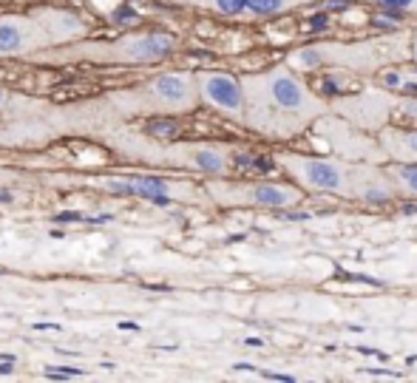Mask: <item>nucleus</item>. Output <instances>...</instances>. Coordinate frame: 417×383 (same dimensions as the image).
<instances>
[{"instance_id":"nucleus-23","label":"nucleus","mask_w":417,"mask_h":383,"mask_svg":"<svg viewBox=\"0 0 417 383\" xmlns=\"http://www.w3.org/2000/svg\"><path fill=\"white\" fill-rule=\"evenodd\" d=\"M3 100H6V94H3V88H0V105H3Z\"/></svg>"},{"instance_id":"nucleus-16","label":"nucleus","mask_w":417,"mask_h":383,"mask_svg":"<svg viewBox=\"0 0 417 383\" xmlns=\"http://www.w3.org/2000/svg\"><path fill=\"white\" fill-rule=\"evenodd\" d=\"M148 134L151 136H159V139H168V136H176L179 134V123H168V120H157L148 125Z\"/></svg>"},{"instance_id":"nucleus-13","label":"nucleus","mask_w":417,"mask_h":383,"mask_svg":"<svg viewBox=\"0 0 417 383\" xmlns=\"http://www.w3.org/2000/svg\"><path fill=\"white\" fill-rule=\"evenodd\" d=\"M190 165L196 170H204V173H224L227 170V157L219 148H196L190 154Z\"/></svg>"},{"instance_id":"nucleus-17","label":"nucleus","mask_w":417,"mask_h":383,"mask_svg":"<svg viewBox=\"0 0 417 383\" xmlns=\"http://www.w3.org/2000/svg\"><path fill=\"white\" fill-rule=\"evenodd\" d=\"M398 116H400V120H406V123L417 125V100H403L398 105Z\"/></svg>"},{"instance_id":"nucleus-21","label":"nucleus","mask_w":417,"mask_h":383,"mask_svg":"<svg viewBox=\"0 0 417 383\" xmlns=\"http://www.w3.org/2000/svg\"><path fill=\"white\" fill-rule=\"evenodd\" d=\"M12 361H6V364H0V375H9L12 372V366H9Z\"/></svg>"},{"instance_id":"nucleus-4","label":"nucleus","mask_w":417,"mask_h":383,"mask_svg":"<svg viewBox=\"0 0 417 383\" xmlns=\"http://www.w3.org/2000/svg\"><path fill=\"white\" fill-rule=\"evenodd\" d=\"M199 94L207 105L216 111L233 116V120H245L247 116V97H245V82L222 71H204L196 77Z\"/></svg>"},{"instance_id":"nucleus-20","label":"nucleus","mask_w":417,"mask_h":383,"mask_svg":"<svg viewBox=\"0 0 417 383\" xmlns=\"http://www.w3.org/2000/svg\"><path fill=\"white\" fill-rule=\"evenodd\" d=\"M409 54H411V60L417 63V32L411 35V48H409Z\"/></svg>"},{"instance_id":"nucleus-6","label":"nucleus","mask_w":417,"mask_h":383,"mask_svg":"<svg viewBox=\"0 0 417 383\" xmlns=\"http://www.w3.org/2000/svg\"><path fill=\"white\" fill-rule=\"evenodd\" d=\"M173 48H176V40L170 35L151 32V35L123 37L119 43L108 46V57L111 60H125V63H157L170 57Z\"/></svg>"},{"instance_id":"nucleus-19","label":"nucleus","mask_w":417,"mask_h":383,"mask_svg":"<svg viewBox=\"0 0 417 383\" xmlns=\"http://www.w3.org/2000/svg\"><path fill=\"white\" fill-rule=\"evenodd\" d=\"M57 222H85L82 213H57Z\"/></svg>"},{"instance_id":"nucleus-12","label":"nucleus","mask_w":417,"mask_h":383,"mask_svg":"<svg viewBox=\"0 0 417 383\" xmlns=\"http://www.w3.org/2000/svg\"><path fill=\"white\" fill-rule=\"evenodd\" d=\"M307 3H315V0H247V15L250 17H273V15H284V12H292Z\"/></svg>"},{"instance_id":"nucleus-22","label":"nucleus","mask_w":417,"mask_h":383,"mask_svg":"<svg viewBox=\"0 0 417 383\" xmlns=\"http://www.w3.org/2000/svg\"><path fill=\"white\" fill-rule=\"evenodd\" d=\"M0 202H12V193L9 190H0Z\"/></svg>"},{"instance_id":"nucleus-1","label":"nucleus","mask_w":417,"mask_h":383,"mask_svg":"<svg viewBox=\"0 0 417 383\" xmlns=\"http://www.w3.org/2000/svg\"><path fill=\"white\" fill-rule=\"evenodd\" d=\"M242 82L250 125L273 139H290L301 134L326 114L323 97L312 94L310 85L290 69H273L245 77Z\"/></svg>"},{"instance_id":"nucleus-11","label":"nucleus","mask_w":417,"mask_h":383,"mask_svg":"<svg viewBox=\"0 0 417 383\" xmlns=\"http://www.w3.org/2000/svg\"><path fill=\"white\" fill-rule=\"evenodd\" d=\"M386 173H389L395 193L417 196V162H392L386 168Z\"/></svg>"},{"instance_id":"nucleus-2","label":"nucleus","mask_w":417,"mask_h":383,"mask_svg":"<svg viewBox=\"0 0 417 383\" xmlns=\"http://www.w3.org/2000/svg\"><path fill=\"white\" fill-rule=\"evenodd\" d=\"M278 165L290 173V179L295 185H301L304 190L355 199L357 162L323 159V157H307V154H281Z\"/></svg>"},{"instance_id":"nucleus-14","label":"nucleus","mask_w":417,"mask_h":383,"mask_svg":"<svg viewBox=\"0 0 417 383\" xmlns=\"http://www.w3.org/2000/svg\"><path fill=\"white\" fill-rule=\"evenodd\" d=\"M207 6L216 9L219 15H227V17H238L247 12V0H207Z\"/></svg>"},{"instance_id":"nucleus-8","label":"nucleus","mask_w":417,"mask_h":383,"mask_svg":"<svg viewBox=\"0 0 417 383\" xmlns=\"http://www.w3.org/2000/svg\"><path fill=\"white\" fill-rule=\"evenodd\" d=\"M108 190L125 193V196H142L157 204H165L170 199V182L159 179V176H125V179H108Z\"/></svg>"},{"instance_id":"nucleus-3","label":"nucleus","mask_w":417,"mask_h":383,"mask_svg":"<svg viewBox=\"0 0 417 383\" xmlns=\"http://www.w3.org/2000/svg\"><path fill=\"white\" fill-rule=\"evenodd\" d=\"M389 54V51H386ZM383 51H378V46H307V48H298L290 54V66L292 69H301V71H312L321 66H341L349 71H366L372 66H378L383 57Z\"/></svg>"},{"instance_id":"nucleus-7","label":"nucleus","mask_w":417,"mask_h":383,"mask_svg":"<svg viewBox=\"0 0 417 383\" xmlns=\"http://www.w3.org/2000/svg\"><path fill=\"white\" fill-rule=\"evenodd\" d=\"M148 94H151L154 105L162 111H185L196 103L193 77L188 74H162L148 85Z\"/></svg>"},{"instance_id":"nucleus-5","label":"nucleus","mask_w":417,"mask_h":383,"mask_svg":"<svg viewBox=\"0 0 417 383\" xmlns=\"http://www.w3.org/2000/svg\"><path fill=\"white\" fill-rule=\"evenodd\" d=\"M227 204H247V208H292L301 202V188L292 185H273V182H247L227 188V193H219Z\"/></svg>"},{"instance_id":"nucleus-18","label":"nucleus","mask_w":417,"mask_h":383,"mask_svg":"<svg viewBox=\"0 0 417 383\" xmlns=\"http://www.w3.org/2000/svg\"><path fill=\"white\" fill-rule=\"evenodd\" d=\"M46 375L48 377H80L85 372L82 369H46Z\"/></svg>"},{"instance_id":"nucleus-9","label":"nucleus","mask_w":417,"mask_h":383,"mask_svg":"<svg viewBox=\"0 0 417 383\" xmlns=\"http://www.w3.org/2000/svg\"><path fill=\"white\" fill-rule=\"evenodd\" d=\"M380 151L392 162H417V125L380 131Z\"/></svg>"},{"instance_id":"nucleus-10","label":"nucleus","mask_w":417,"mask_h":383,"mask_svg":"<svg viewBox=\"0 0 417 383\" xmlns=\"http://www.w3.org/2000/svg\"><path fill=\"white\" fill-rule=\"evenodd\" d=\"M32 43H35L32 23L17 20V17H3V20H0V57H3V54H20Z\"/></svg>"},{"instance_id":"nucleus-15","label":"nucleus","mask_w":417,"mask_h":383,"mask_svg":"<svg viewBox=\"0 0 417 383\" xmlns=\"http://www.w3.org/2000/svg\"><path fill=\"white\" fill-rule=\"evenodd\" d=\"M372 3L386 9V12H398V15L411 12V15H417V0H372Z\"/></svg>"}]
</instances>
